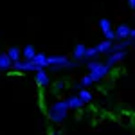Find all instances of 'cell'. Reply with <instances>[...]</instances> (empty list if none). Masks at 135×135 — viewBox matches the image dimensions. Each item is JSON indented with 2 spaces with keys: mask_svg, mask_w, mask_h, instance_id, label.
Listing matches in <instances>:
<instances>
[{
  "mask_svg": "<svg viewBox=\"0 0 135 135\" xmlns=\"http://www.w3.org/2000/svg\"><path fill=\"white\" fill-rule=\"evenodd\" d=\"M65 88H67V83H65V81H56V83H54V92H61Z\"/></svg>",
  "mask_w": 135,
  "mask_h": 135,
  "instance_id": "cell-19",
  "label": "cell"
},
{
  "mask_svg": "<svg viewBox=\"0 0 135 135\" xmlns=\"http://www.w3.org/2000/svg\"><path fill=\"white\" fill-rule=\"evenodd\" d=\"M92 85H94V81L90 79V76H88V74L83 76V78L79 79V86H81V88H88V86H92Z\"/></svg>",
  "mask_w": 135,
  "mask_h": 135,
  "instance_id": "cell-18",
  "label": "cell"
},
{
  "mask_svg": "<svg viewBox=\"0 0 135 135\" xmlns=\"http://www.w3.org/2000/svg\"><path fill=\"white\" fill-rule=\"evenodd\" d=\"M11 67H13V61L9 60V56L6 52H0V72L11 70Z\"/></svg>",
  "mask_w": 135,
  "mask_h": 135,
  "instance_id": "cell-13",
  "label": "cell"
},
{
  "mask_svg": "<svg viewBox=\"0 0 135 135\" xmlns=\"http://www.w3.org/2000/svg\"><path fill=\"white\" fill-rule=\"evenodd\" d=\"M99 29L103 32L104 40H110V42H115V34H114V25L108 18H101L99 20Z\"/></svg>",
  "mask_w": 135,
  "mask_h": 135,
  "instance_id": "cell-7",
  "label": "cell"
},
{
  "mask_svg": "<svg viewBox=\"0 0 135 135\" xmlns=\"http://www.w3.org/2000/svg\"><path fill=\"white\" fill-rule=\"evenodd\" d=\"M31 61L34 63L38 69H47V67H49V63H47V54H43V52H36Z\"/></svg>",
  "mask_w": 135,
  "mask_h": 135,
  "instance_id": "cell-10",
  "label": "cell"
},
{
  "mask_svg": "<svg viewBox=\"0 0 135 135\" xmlns=\"http://www.w3.org/2000/svg\"><path fill=\"white\" fill-rule=\"evenodd\" d=\"M20 52H22V60H32L34 54H36V49L32 45H25L23 49H20Z\"/></svg>",
  "mask_w": 135,
  "mask_h": 135,
  "instance_id": "cell-15",
  "label": "cell"
},
{
  "mask_svg": "<svg viewBox=\"0 0 135 135\" xmlns=\"http://www.w3.org/2000/svg\"><path fill=\"white\" fill-rule=\"evenodd\" d=\"M126 56H128V49H124V51H114V52H110V54H106V61L104 63L108 67H115L121 61H124Z\"/></svg>",
  "mask_w": 135,
  "mask_h": 135,
  "instance_id": "cell-6",
  "label": "cell"
},
{
  "mask_svg": "<svg viewBox=\"0 0 135 135\" xmlns=\"http://www.w3.org/2000/svg\"><path fill=\"white\" fill-rule=\"evenodd\" d=\"M85 65L88 69V76H90V79L94 83L103 81L104 78L110 74V70H112V67H108L104 61H99V58L97 60H88V61H85Z\"/></svg>",
  "mask_w": 135,
  "mask_h": 135,
  "instance_id": "cell-2",
  "label": "cell"
},
{
  "mask_svg": "<svg viewBox=\"0 0 135 135\" xmlns=\"http://www.w3.org/2000/svg\"><path fill=\"white\" fill-rule=\"evenodd\" d=\"M99 58V52L95 47H86L85 49V56H83V61H88V60H97Z\"/></svg>",
  "mask_w": 135,
  "mask_h": 135,
  "instance_id": "cell-16",
  "label": "cell"
},
{
  "mask_svg": "<svg viewBox=\"0 0 135 135\" xmlns=\"http://www.w3.org/2000/svg\"><path fill=\"white\" fill-rule=\"evenodd\" d=\"M114 34H115V42L117 40H126V38H135V31L128 23H119L114 29Z\"/></svg>",
  "mask_w": 135,
  "mask_h": 135,
  "instance_id": "cell-4",
  "label": "cell"
},
{
  "mask_svg": "<svg viewBox=\"0 0 135 135\" xmlns=\"http://www.w3.org/2000/svg\"><path fill=\"white\" fill-rule=\"evenodd\" d=\"M85 49H86V45H83V43H78V45L74 47V51H72V60H76V61H83Z\"/></svg>",
  "mask_w": 135,
  "mask_h": 135,
  "instance_id": "cell-14",
  "label": "cell"
},
{
  "mask_svg": "<svg viewBox=\"0 0 135 135\" xmlns=\"http://www.w3.org/2000/svg\"><path fill=\"white\" fill-rule=\"evenodd\" d=\"M34 83L38 85L40 88H45L51 85V78H49V72L47 69H40V70H34Z\"/></svg>",
  "mask_w": 135,
  "mask_h": 135,
  "instance_id": "cell-8",
  "label": "cell"
},
{
  "mask_svg": "<svg viewBox=\"0 0 135 135\" xmlns=\"http://www.w3.org/2000/svg\"><path fill=\"white\" fill-rule=\"evenodd\" d=\"M47 117H49V121H51L52 124H61V123H65L67 117H69V108H67L65 101L63 99H58V101L49 104Z\"/></svg>",
  "mask_w": 135,
  "mask_h": 135,
  "instance_id": "cell-1",
  "label": "cell"
},
{
  "mask_svg": "<svg viewBox=\"0 0 135 135\" xmlns=\"http://www.w3.org/2000/svg\"><path fill=\"white\" fill-rule=\"evenodd\" d=\"M13 70L16 72H34V70H40L31 60H18V61H13Z\"/></svg>",
  "mask_w": 135,
  "mask_h": 135,
  "instance_id": "cell-5",
  "label": "cell"
},
{
  "mask_svg": "<svg viewBox=\"0 0 135 135\" xmlns=\"http://www.w3.org/2000/svg\"><path fill=\"white\" fill-rule=\"evenodd\" d=\"M128 7L130 9H135V0H128Z\"/></svg>",
  "mask_w": 135,
  "mask_h": 135,
  "instance_id": "cell-20",
  "label": "cell"
},
{
  "mask_svg": "<svg viewBox=\"0 0 135 135\" xmlns=\"http://www.w3.org/2000/svg\"><path fill=\"white\" fill-rule=\"evenodd\" d=\"M76 95H78V97L81 99V103H83V104H88V103H92V99H94L92 92H90L88 88H79Z\"/></svg>",
  "mask_w": 135,
  "mask_h": 135,
  "instance_id": "cell-11",
  "label": "cell"
},
{
  "mask_svg": "<svg viewBox=\"0 0 135 135\" xmlns=\"http://www.w3.org/2000/svg\"><path fill=\"white\" fill-rule=\"evenodd\" d=\"M112 43L110 40H103V42H99L97 45H94L95 49H97V52H99V56L101 54H110V51H112Z\"/></svg>",
  "mask_w": 135,
  "mask_h": 135,
  "instance_id": "cell-12",
  "label": "cell"
},
{
  "mask_svg": "<svg viewBox=\"0 0 135 135\" xmlns=\"http://www.w3.org/2000/svg\"><path fill=\"white\" fill-rule=\"evenodd\" d=\"M47 63H49V67L47 69H51L54 72H58V70H61V69H78L81 61H76V60H69L67 56H63V54H52V56H47Z\"/></svg>",
  "mask_w": 135,
  "mask_h": 135,
  "instance_id": "cell-3",
  "label": "cell"
},
{
  "mask_svg": "<svg viewBox=\"0 0 135 135\" xmlns=\"http://www.w3.org/2000/svg\"><path fill=\"white\" fill-rule=\"evenodd\" d=\"M7 56H9L11 61H18V60H22V52L18 47H9V51L6 52Z\"/></svg>",
  "mask_w": 135,
  "mask_h": 135,
  "instance_id": "cell-17",
  "label": "cell"
},
{
  "mask_svg": "<svg viewBox=\"0 0 135 135\" xmlns=\"http://www.w3.org/2000/svg\"><path fill=\"white\" fill-rule=\"evenodd\" d=\"M63 101H65V104H67V108H69V110H81V108L85 106L78 95H69V97H67V99H63Z\"/></svg>",
  "mask_w": 135,
  "mask_h": 135,
  "instance_id": "cell-9",
  "label": "cell"
}]
</instances>
